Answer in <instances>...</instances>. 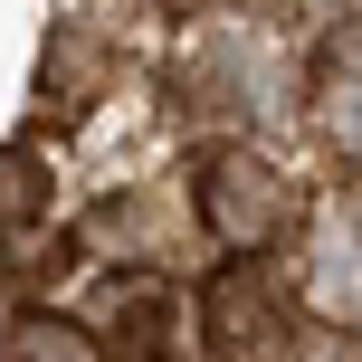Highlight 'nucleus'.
Returning <instances> with one entry per match:
<instances>
[{
  "instance_id": "nucleus-1",
  "label": "nucleus",
  "mask_w": 362,
  "mask_h": 362,
  "mask_svg": "<svg viewBox=\"0 0 362 362\" xmlns=\"http://www.w3.org/2000/svg\"><path fill=\"white\" fill-rule=\"evenodd\" d=\"M191 210H200V229H210L219 257H267L276 238H286V181H276L267 153L210 144L191 163Z\"/></svg>"
},
{
  "instance_id": "nucleus-2",
  "label": "nucleus",
  "mask_w": 362,
  "mask_h": 362,
  "mask_svg": "<svg viewBox=\"0 0 362 362\" xmlns=\"http://www.w3.org/2000/svg\"><path fill=\"white\" fill-rule=\"evenodd\" d=\"M181 95H191L210 124H267V115H286V86H276V57L257 29H210L191 48V67H181Z\"/></svg>"
},
{
  "instance_id": "nucleus-3",
  "label": "nucleus",
  "mask_w": 362,
  "mask_h": 362,
  "mask_svg": "<svg viewBox=\"0 0 362 362\" xmlns=\"http://www.w3.org/2000/svg\"><path fill=\"white\" fill-rule=\"evenodd\" d=\"M76 325L95 334L105 362H172L181 334H191V315H181V296L153 267H124V276H105V286L76 305Z\"/></svg>"
},
{
  "instance_id": "nucleus-4",
  "label": "nucleus",
  "mask_w": 362,
  "mask_h": 362,
  "mask_svg": "<svg viewBox=\"0 0 362 362\" xmlns=\"http://www.w3.org/2000/svg\"><path fill=\"white\" fill-rule=\"evenodd\" d=\"M305 296L334 315V325H362V191L325 200L305 238Z\"/></svg>"
},
{
  "instance_id": "nucleus-5",
  "label": "nucleus",
  "mask_w": 362,
  "mask_h": 362,
  "mask_svg": "<svg viewBox=\"0 0 362 362\" xmlns=\"http://www.w3.org/2000/svg\"><path fill=\"white\" fill-rule=\"evenodd\" d=\"M200 325H210L219 353H257L276 334V296L267 276H257V257H229V267L210 276V296H200Z\"/></svg>"
},
{
  "instance_id": "nucleus-6",
  "label": "nucleus",
  "mask_w": 362,
  "mask_h": 362,
  "mask_svg": "<svg viewBox=\"0 0 362 362\" xmlns=\"http://www.w3.org/2000/svg\"><path fill=\"white\" fill-rule=\"evenodd\" d=\"M0 362H105V353H95V334L76 325V315H57V305H19L10 325H0Z\"/></svg>"
},
{
  "instance_id": "nucleus-7",
  "label": "nucleus",
  "mask_w": 362,
  "mask_h": 362,
  "mask_svg": "<svg viewBox=\"0 0 362 362\" xmlns=\"http://www.w3.org/2000/svg\"><path fill=\"white\" fill-rule=\"evenodd\" d=\"M325 134H334L344 163H362V38H344L334 67H325Z\"/></svg>"
},
{
  "instance_id": "nucleus-8",
  "label": "nucleus",
  "mask_w": 362,
  "mask_h": 362,
  "mask_svg": "<svg viewBox=\"0 0 362 362\" xmlns=\"http://www.w3.org/2000/svg\"><path fill=\"white\" fill-rule=\"evenodd\" d=\"M38 210H48V163H38V153H19V144H0V238L29 229Z\"/></svg>"
},
{
  "instance_id": "nucleus-9",
  "label": "nucleus",
  "mask_w": 362,
  "mask_h": 362,
  "mask_svg": "<svg viewBox=\"0 0 362 362\" xmlns=\"http://www.w3.org/2000/svg\"><path fill=\"white\" fill-rule=\"evenodd\" d=\"M305 362H362V334H334V344H315Z\"/></svg>"
},
{
  "instance_id": "nucleus-10",
  "label": "nucleus",
  "mask_w": 362,
  "mask_h": 362,
  "mask_svg": "<svg viewBox=\"0 0 362 362\" xmlns=\"http://www.w3.org/2000/svg\"><path fill=\"white\" fill-rule=\"evenodd\" d=\"M172 10H210V0H172Z\"/></svg>"
}]
</instances>
